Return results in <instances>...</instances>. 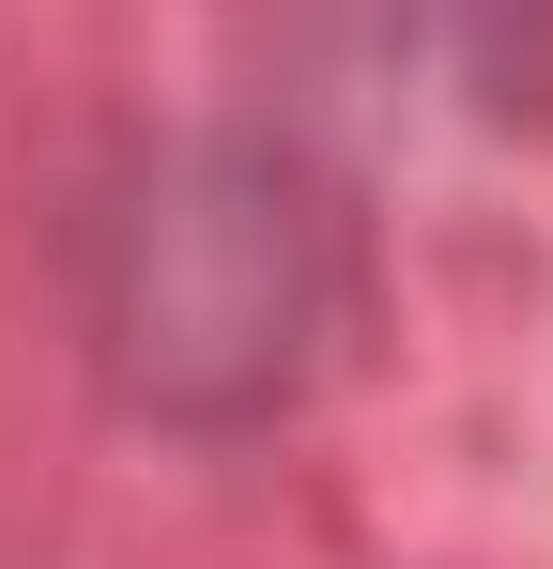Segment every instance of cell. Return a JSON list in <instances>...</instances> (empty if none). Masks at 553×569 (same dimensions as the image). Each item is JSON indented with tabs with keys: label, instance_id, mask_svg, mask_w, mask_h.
Returning <instances> with one entry per match:
<instances>
[{
	"label": "cell",
	"instance_id": "6da1fadb",
	"mask_svg": "<svg viewBox=\"0 0 553 569\" xmlns=\"http://www.w3.org/2000/svg\"><path fill=\"white\" fill-rule=\"evenodd\" d=\"M354 308V200L292 123H184L92 216V370L154 431H276Z\"/></svg>",
	"mask_w": 553,
	"mask_h": 569
},
{
	"label": "cell",
	"instance_id": "7a4b0ae2",
	"mask_svg": "<svg viewBox=\"0 0 553 569\" xmlns=\"http://www.w3.org/2000/svg\"><path fill=\"white\" fill-rule=\"evenodd\" d=\"M369 62L446 93L461 123H539L553 108V0H354Z\"/></svg>",
	"mask_w": 553,
	"mask_h": 569
}]
</instances>
